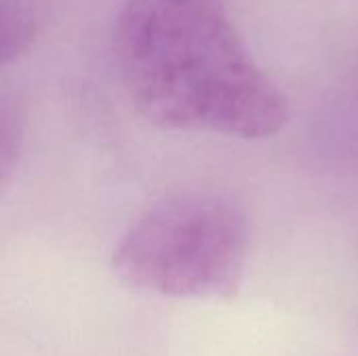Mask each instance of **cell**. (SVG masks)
<instances>
[{"instance_id": "1", "label": "cell", "mask_w": 358, "mask_h": 356, "mask_svg": "<svg viewBox=\"0 0 358 356\" xmlns=\"http://www.w3.org/2000/svg\"><path fill=\"white\" fill-rule=\"evenodd\" d=\"M115 55L130 101L155 126L268 138L289 118L229 0H126Z\"/></svg>"}, {"instance_id": "2", "label": "cell", "mask_w": 358, "mask_h": 356, "mask_svg": "<svg viewBox=\"0 0 358 356\" xmlns=\"http://www.w3.org/2000/svg\"><path fill=\"white\" fill-rule=\"evenodd\" d=\"M250 250L243 212L216 193H174L120 239L111 266L130 287L166 298H233Z\"/></svg>"}, {"instance_id": "3", "label": "cell", "mask_w": 358, "mask_h": 356, "mask_svg": "<svg viewBox=\"0 0 358 356\" xmlns=\"http://www.w3.org/2000/svg\"><path fill=\"white\" fill-rule=\"evenodd\" d=\"M36 36L31 10L19 0H0V65L23 55Z\"/></svg>"}, {"instance_id": "4", "label": "cell", "mask_w": 358, "mask_h": 356, "mask_svg": "<svg viewBox=\"0 0 358 356\" xmlns=\"http://www.w3.org/2000/svg\"><path fill=\"white\" fill-rule=\"evenodd\" d=\"M23 147V120L13 103L0 97V195L10 183Z\"/></svg>"}]
</instances>
